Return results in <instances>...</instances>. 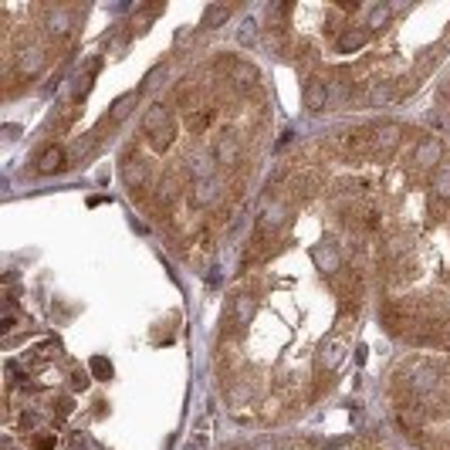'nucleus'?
<instances>
[{
  "label": "nucleus",
  "instance_id": "nucleus-1",
  "mask_svg": "<svg viewBox=\"0 0 450 450\" xmlns=\"http://www.w3.org/2000/svg\"><path fill=\"white\" fill-rule=\"evenodd\" d=\"M417 301H386L383 311H379V318H383V328H386L389 335H396V339H403L406 328L417 322Z\"/></svg>",
  "mask_w": 450,
  "mask_h": 450
},
{
  "label": "nucleus",
  "instance_id": "nucleus-2",
  "mask_svg": "<svg viewBox=\"0 0 450 450\" xmlns=\"http://www.w3.org/2000/svg\"><path fill=\"white\" fill-rule=\"evenodd\" d=\"M403 142V125L400 122H376L373 125V159H389Z\"/></svg>",
  "mask_w": 450,
  "mask_h": 450
},
{
  "label": "nucleus",
  "instance_id": "nucleus-3",
  "mask_svg": "<svg viewBox=\"0 0 450 450\" xmlns=\"http://www.w3.org/2000/svg\"><path fill=\"white\" fill-rule=\"evenodd\" d=\"M440 156H444V146H440V139H434V136H423V139L417 142V149H413L410 166H413V173H417V176H423V173H430V176H434L437 163H440Z\"/></svg>",
  "mask_w": 450,
  "mask_h": 450
},
{
  "label": "nucleus",
  "instance_id": "nucleus-4",
  "mask_svg": "<svg viewBox=\"0 0 450 450\" xmlns=\"http://www.w3.org/2000/svg\"><path fill=\"white\" fill-rule=\"evenodd\" d=\"M284 224H288V210H284V203H267L261 210V220H258V237L264 241H275L281 231H284Z\"/></svg>",
  "mask_w": 450,
  "mask_h": 450
},
{
  "label": "nucleus",
  "instance_id": "nucleus-5",
  "mask_svg": "<svg viewBox=\"0 0 450 450\" xmlns=\"http://www.w3.org/2000/svg\"><path fill=\"white\" fill-rule=\"evenodd\" d=\"M45 64H47V54H45V47H38V45L21 47V51L14 54V68H17V75L21 78H34Z\"/></svg>",
  "mask_w": 450,
  "mask_h": 450
},
{
  "label": "nucleus",
  "instance_id": "nucleus-6",
  "mask_svg": "<svg viewBox=\"0 0 450 450\" xmlns=\"http://www.w3.org/2000/svg\"><path fill=\"white\" fill-rule=\"evenodd\" d=\"M328 98H332V85H328L325 78H308V81H305L301 102H305L308 112H322L328 105Z\"/></svg>",
  "mask_w": 450,
  "mask_h": 450
},
{
  "label": "nucleus",
  "instance_id": "nucleus-7",
  "mask_svg": "<svg viewBox=\"0 0 450 450\" xmlns=\"http://www.w3.org/2000/svg\"><path fill=\"white\" fill-rule=\"evenodd\" d=\"M170 125H176V119H173V112L163 105V102H156V105H149L146 109V115H142V132L153 139V136H159V132H166Z\"/></svg>",
  "mask_w": 450,
  "mask_h": 450
},
{
  "label": "nucleus",
  "instance_id": "nucleus-8",
  "mask_svg": "<svg viewBox=\"0 0 450 450\" xmlns=\"http://www.w3.org/2000/svg\"><path fill=\"white\" fill-rule=\"evenodd\" d=\"M311 258H315V264H318V271H322V275H339V271H342V254H339V248H335L332 241H322L318 248L311 250Z\"/></svg>",
  "mask_w": 450,
  "mask_h": 450
},
{
  "label": "nucleus",
  "instance_id": "nucleus-9",
  "mask_svg": "<svg viewBox=\"0 0 450 450\" xmlns=\"http://www.w3.org/2000/svg\"><path fill=\"white\" fill-rule=\"evenodd\" d=\"M64 163H68V153H64L62 146H47V149L38 153V166L34 170L41 173V176H51V173L64 170Z\"/></svg>",
  "mask_w": 450,
  "mask_h": 450
},
{
  "label": "nucleus",
  "instance_id": "nucleus-10",
  "mask_svg": "<svg viewBox=\"0 0 450 450\" xmlns=\"http://www.w3.org/2000/svg\"><path fill=\"white\" fill-rule=\"evenodd\" d=\"M254 311H258V298L254 295H233L227 322H231V325H248L250 318H254Z\"/></svg>",
  "mask_w": 450,
  "mask_h": 450
},
{
  "label": "nucleus",
  "instance_id": "nucleus-11",
  "mask_svg": "<svg viewBox=\"0 0 450 450\" xmlns=\"http://www.w3.org/2000/svg\"><path fill=\"white\" fill-rule=\"evenodd\" d=\"M214 159L217 163H224V166H237L241 163V142H237V136H220L217 139V149H214Z\"/></svg>",
  "mask_w": 450,
  "mask_h": 450
},
{
  "label": "nucleus",
  "instance_id": "nucleus-12",
  "mask_svg": "<svg viewBox=\"0 0 450 450\" xmlns=\"http://www.w3.org/2000/svg\"><path fill=\"white\" fill-rule=\"evenodd\" d=\"M217 176H210V180H197L193 183V193H190V200L193 207H210V203L217 200Z\"/></svg>",
  "mask_w": 450,
  "mask_h": 450
},
{
  "label": "nucleus",
  "instance_id": "nucleus-13",
  "mask_svg": "<svg viewBox=\"0 0 450 450\" xmlns=\"http://www.w3.org/2000/svg\"><path fill=\"white\" fill-rule=\"evenodd\" d=\"M136 98H139V95H136V92L122 95V98H119V102L112 105V115H105V119H102V125H98L95 132H102V129H109V125H119V122H122L125 115H129V109L136 105Z\"/></svg>",
  "mask_w": 450,
  "mask_h": 450
},
{
  "label": "nucleus",
  "instance_id": "nucleus-14",
  "mask_svg": "<svg viewBox=\"0 0 450 450\" xmlns=\"http://www.w3.org/2000/svg\"><path fill=\"white\" fill-rule=\"evenodd\" d=\"M318 190H322V176H318V173H301V176H295V183H292V193L301 197V200L315 197Z\"/></svg>",
  "mask_w": 450,
  "mask_h": 450
},
{
  "label": "nucleus",
  "instance_id": "nucleus-15",
  "mask_svg": "<svg viewBox=\"0 0 450 450\" xmlns=\"http://www.w3.org/2000/svg\"><path fill=\"white\" fill-rule=\"evenodd\" d=\"M224 68L231 71V81H233V85H241V88H248V85H254V81H258V71H254L250 64H244V62H231V58H227V62H224Z\"/></svg>",
  "mask_w": 450,
  "mask_h": 450
},
{
  "label": "nucleus",
  "instance_id": "nucleus-16",
  "mask_svg": "<svg viewBox=\"0 0 450 450\" xmlns=\"http://www.w3.org/2000/svg\"><path fill=\"white\" fill-rule=\"evenodd\" d=\"M98 68H102V58H92V62L85 64V71L78 75V85H75V102H81L85 95L92 92V85H95V75H98Z\"/></svg>",
  "mask_w": 450,
  "mask_h": 450
},
{
  "label": "nucleus",
  "instance_id": "nucleus-17",
  "mask_svg": "<svg viewBox=\"0 0 450 450\" xmlns=\"http://www.w3.org/2000/svg\"><path fill=\"white\" fill-rule=\"evenodd\" d=\"M210 122H214V109H210V105H200V109L187 112V129L193 136H203V132L210 129Z\"/></svg>",
  "mask_w": 450,
  "mask_h": 450
},
{
  "label": "nucleus",
  "instance_id": "nucleus-18",
  "mask_svg": "<svg viewBox=\"0 0 450 450\" xmlns=\"http://www.w3.org/2000/svg\"><path fill=\"white\" fill-rule=\"evenodd\" d=\"M434 200L447 203L450 207V159L447 163H440L434 173Z\"/></svg>",
  "mask_w": 450,
  "mask_h": 450
},
{
  "label": "nucleus",
  "instance_id": "nucleus-19",
  "mask_svg": "<svg viewBox=\"0 0 450 450\" xmlns=\"http://www.w3.org/2000/svg\"><path fill=\"white\" fill-rule=\"evenodd\" d=\"M122 176H125V183H129V190H132V193H136V190H142V187H146V163H139V159H125Z\"/></svg>",
  "mask_w": 450,
  "mask_h": 450
},
{
  "label": "nucleus",
  "instance_id": "nucleus-20",
  "mask_svg": "<svg viewBox=\"0 0 450 450\" xmlns=\"http://www.w3.org/2000/svg\"><path fill=\"white\" fill-rule=\"evenodd\" d=\"M339 362H342V342H339V339H328L325 345H322V359H318V369L332 373V369H335Z\"/></svg>",
  "mask_w": 450,
  "mask_h": 450
},
{
  "label": "nucleus",
  "instance_id": "nucleus-21",
  "mask_svg": "<svg viewBox=\"0 0 450 450\" xmlns=\"http://www.w3.org/2000/svg\"><path fill=\"white\" fill-rule=\"evenodd\" d=\"M88 369H92L95 379H102V383H109L112 379V362L105 356H95L92 362H88Z\"/></svg>",
  "mask_w": 450,
  "mask_h": 450
},
{
  "label": "nucleus",
  "instance_id": "nucleus-22",
  "mask_svg": "<svg viewBox=\"0 0 450 450\" xmlns=\"http://www.w3.org/2000/svg\"><path fill=\"white\" fill-rule=\"evenodd\" d=\"M366 38H369V31H356V34L349 31V34H342L339 38V47L342 51H356V47L366 45Z\"/></svg>",
  "mask_w": 450,
  "mask_h": 450
},
{
  "label": "nucleus",
  "instance_id": "nucleus-23",
  "mask_svg": "<svg viewBox=\"0 0 450 450\" xmlns=\"http://www.w3.org/2000/svg\"><path fill=\"white\" fill-rule=\"evenodd\" d=\"M231 17V7H210L207 14H203V28H214V24H224Z\"/></svg>",
  "mask_w": 450,
  "mask_h": 450
},
{
  "label": "nucleus",
  "instance_id": "nucleus-24",
  "mask_svg": "<svg viewBox=\"0 0 450 450\" xmlns=\"http://www.w3.org/2000/svg\"><path fill=\"white\" fill-rule=\"evenodd\" d=\"M386 21H389V11H386V7H373V11H369V21H366V28H369V31H379Z\"/></svg>",
  "mask_w": 450,
  "mask_h": 450
},
{
  "label": "nucleus",
  "instance_id": "nucleus-25",
  "mask_svg": "<svg viewBox=\"0 0 450 450\" xmlns=\"http://www.w3.org/2000/svg\"><path fill=\"white\" fill-rule=\"evenodd\" d=\"M47 34H51V38H64V34H68V17H51V28H47Z\"/></svg>",
  "mask_w": 450,
  "mask_h": 450
},
{
  "label": "nucleus",
  "instance_id": "nucleus-26",
  "mask_svg": "<svg viewBox=\"0 0 450 450\" xmlns=\"http://www.w3.org/2000/svg\"><path fill=\"white\" fill-rule=\"evenodd\" d=\"M34 450H54V434H38L34 437Z\"/></svg>",
  "mask_w": 450,
  "mask_h": 450
},
{
  "label": "nucleus",
  "instance_id": "nucleus-27",
  "mask_svg": "<svg viewBox=\"0 0 450 450\" xmlns=\"http://www.w3.org/2000/svg\"><path fill=\"white\" fill-rule=\"evenodd\" d=\"M71 383H75V389H85V386H88V373L75 369V373H71Z\"/></svg>",
  "mask_w": 450,
  "mask_h": 450
},
{
  "label": "nucleus",
  "instance_id": "nucleus-28",
  "mask_svg": "<svg viewBox=\"0 0 450 450\" xmlns=\"http://www.w3.org/2000/svg\"><path fill=\"white\" fill-rule=\"evenodd\" d=\"M14 325H17V318H14V315H4V322H0V332L7 335V332H14Z\"/></svg>",
  "mask_w": 450,
  "mask_h": 450
},
{
  "label": "nucleus",
  "instance_id": "nucleus-29",
  "mask_svg": "<svg viewBox=\"0 0 450 450\" xmlns=\"http://www.w3.org/2000/svg\"><path fill=\"white\" fill-rule=\"evenodd\" d=\"M250 28H254V24H244V28H241V41H244V45H250V41H254V31H250Z\"/></svg>",
  "mask_w": 450,
  "mask_h": 450
},
{
  "label": "nucleus",
  "instance_id": "nucleus-30",
  "mask_svg": "<svg viewBox=\"0 0 450 450\" xmlns=\"http://www.w3.org/2000/svg\"><path fill=\"white\" fill-rule=\"evenodd\" d=\"M71 413V400H58V417H68Z\"/></svg>",
  "mask_w": 450,
  "mask_h": 450
},
{
  "label": "nucleus",
  "instance_id": "nucleus-31",
  "mask_svg": "<svg viewBox=\"0 0 450 450\" xmlns=\"http://www.w3.org/2000/svg\"><path fill=\"white\" fill-rule=\"evenodd\" d=\"M250 450H278V447H275L271 440H261V444H254V447H250Z\"/></svg>",
  "mask_w": 450,
  "mask_h": 450
},
{
  "label": "nucleus",
  "instance_id": "nucleus-32",
  "mask_svg": "<svg viewBox=\"0 0 450 450\" xmlns=\"http://www.w3.org/2000/svg\"><path fill=\"white\" fill-rule=\"evenodd\" d=\"M284 450H295V447H284Z\"/></svg>",
  "mask_w": 450,
  "mask_h": 450
}]
</instances>
